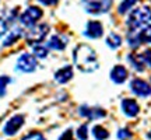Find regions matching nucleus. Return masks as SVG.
Returning <instances> with one entry per match:
<instances>
[{
  "instance_id": "30",
  "label": "nucleus",
  "mask_w": 151,
  "mask_h": 140,
  "mask_svg": "<svg viewBox=\"0 0 151 140\" xmlns=\"http://www.w3.org/2000/svg\"><path fill=\"white\" fill-rule=\"evenodd\" d=\"M38 1H41V3L45 6H53V4H56L59 0H38Z\"/></svg>"
},
{
  "instance_id": "10",
  "label": "nucleus",
  "mask_w": 151,
  "mask_h": 140,
  "mask_svg": "<svg viewBox=\"0 0 151 140\" xmlns=\"http://www.w3.org/2000/svg\"><path fill=\"white\" fill-rule=\"evenodd\" d=\"M122 111H123V113L126 116L134 118V116H137V113L140 112V107H139V104L136 102L134 100L124 98L122 101Z\"/></svg>"
},
{
  "instance_id": "11",
  "label": "nucleus",
  "mask_w": 151,
  "mask_h": 140,
  "mask_svg": "<svg viewBox=\"0 0 151 140\" xmlns=\"http://www.w3.org/2000/svg\"><path fill=\"white\" fill-rule=\"evenodd\" d=\"M80 115L88 119H98V118H104L106 115V112L104 111L102 108H98V107L91 108V107L84 105V107L80 108Z\"/></svg>"
},
{
  "instance_id": "13",
  "label": "nucleus",
  "mask_w": 151,
  "mask_h": 140,
  "mask_svg": "<svg viewBox=\"0 0 151 140\" xmlns=\"http://www.w3.org/2000/svg\"><path fill=\"white\" fill-rule=\"evenodd\" d=\"M111 79H112L113 83H116V84H122L124 83V80L127 79V70L124 66H115L111 71Z\"/></svg>"
},
{
  "instance_id": "8",
  "label": "nucleus",
  "mask_w": 151,
  "mask_h": 140,
  "mask_svg": "<svg viewBox=\"0 0 151 140\" xmlns=\"http://www.w3.org/2000/svg\"><path fill=\"white\" fill-rule=\"evenodd\" d=\"M24 125V116L22 115H14L13 118H10L4 125V133L9 136L16 135L18 130L21 129V126Z\"/></svg>"
},
{
  "instance_id": "12",
  "label": "nucleus",
  "mask_w": 151,
  "mask_h": 140,
  "mask_svg": "<svg viewBox=\"0 0 151 140\" xmlns=\"http://www.w3.org/2000/svg\"><path fill=\"white\" fill-rule=\"evenodd\" d=\"M67 42H69V39L63 35H53V37L49 38L46 46H48V49H53V51H63Z\"/></svg>"
},
{
  "instance_id": "5",
  "label": "nucleus",
  "mask_w": 151,
  "mask_h": 140,
  "mask_svg": "<svg viewBox=\"0 0 151 140\" xmlns=\"http://www.w3.org/2000/svg\"><path fill=\"white\" fill-rule=\"evenodd\" d=\"M42 10L37 7V6H31V7H28L27 10L24 11L20 17V21H21L22 25H25V27H34L35 24H37L39 20H41V17H42Z\"/></svg>"
},
{
  "instance_id": "25",
  "label": "nucleus",
  "mask_w": 151,
  "mask_h": 140,
  "mask_svg": "<svg viewBox=\"0 0 151 140\" xmlns=\"http://www.w3.org/2000/svg\"><path fill=\"white\" fill-rule=\"evenodd\" d=\"M132 137V132H130L129 129H126V128H123V129H120L118 132V139L119 140H127Z\"/></svg>"
},
{
  "instance_id": "17",
  "label": "nucleus",
  "mask_w": 151,
  "mask_h": 140,
  "mask_svg": "<svg viewBox=\"0 0 151 140\" xmlns=\"http://www.w3.org/2000/svg\"><path fill=\"white\" fill-rule=\"evenodd\" d=\"M92 135H94V137L97 140H106L109 136V132L105 129V128L97 125V126H94V129H92Z\"/></svg>"
},
{
  "instance_id": "20",
  "label": "nucleus",
  "mask_w": 151,
  "mask_h": 140,
  "mask_svg": "<svg viewBox=\"0 0 151 140\" xmlns=\"http://www.w3.org/2000/svg\"><path fill=\"white\" fill-rule=\"evenodd\" d=\"M21 35H22L21 30H14L13 32H10L9 37L6 38V41L3 42V45H4V46H9V45H11V43H14L16 41H18V39L21 38Z\"/></svg>"
},
{
  "instance_id": "4",
  "label": "nucleus",
  "mask_w": 151,
  "mask_h": 140,
  "mask_svg": "<svg viewBox=\"0 0 151 140\" xmlns=\"http://www.w3.org/2000/svg\"><path fill=\"white\" fill-rule=\"evenodd\" d=\"M49 32V25L48 24H38V25H34L28 30L27 32V41L28 43L31 45H37V43H41L46 38Z\"/></svg>"
},
{
  "instance_id": "21",
  "label": "nucleus",
  "mask_w": 151,
  "mask_h": 140,
  "mask_svg": "<svg viewBox=\"0 0 151 140\" xmlns=\"http://www.w3.org/2000/svg\"><path fill=\"white\" fill-rule=\"evenodd\" d=\"M137 1H139V0H123V1L119 4V9H118L119 14H126Z\"/></svg>"
},
{
  "instance_id": "1",
  "label": "nucleus",
  "mask_w": 151,
  "mask_h": 140,
  "mask_svg": "<svg viewBox=\"0 0 151 140\" xmlns=\"http://www.w3.org/2000/svg\"><path fill=\"white\" fill-rule=\"evenodd\" d=\"M73 60H74V65L77 66V69L84 73H91L94 70H97L99 66L95 51L84 43L78 45L73 51Z\"/></svg>"
},
{
  "instance_id": "23",
  "label": "nucleus",
  "mask_w": 151,
  "mask_h": 140,
  "mask_svg": "<svg viewBox=\"0 0 151 140\" xmlns=\"http://www.w3.org/2000/svg\"><path fill=\"white\" fill-rule=\"evenodd\" d=\"M76 133H77L78 140H87L88 139V126H87V125H81Z\"/></svg>"
},
{
  "instance_id": "6",
  "label": "nucleus",
  "mask_w": 151,
  "mask_h": 140,
  "mask_svg": "<svg viewBox=\"0 0 151 140\" xmlns=\"http://www.w3.org/2000/svg\"><path fill=\"white\" fill-rule=\"evenodd\" d=\"M37 59L31 53H22L17 60V69L22 73H31L37 69Z\"/></svg>"
},
{
  "instance_id": "29",
  "label": "nucleus",
  "mask_w": 151,
  "mask_h": 140,
  "mask_svg": "<svg viewBox=\"0 0 151 140\" xmlns=\"http://www.w3.org/2000/svg\"><path fill=\"white\" fill-rule=\"evenodd\" d=\"M59 140H74V137H73V130H71V129H67L65 133H63V135L60 136Z\"/></svg>"
},
{
  "instance_id": "9",
  "label": "nucleus",
  "mask_w": 151,
  "mask_h": 140,
  "mask_svg": "<svg viewBox=\"0 0 151 140\" xmlns=\"http://www.w3.org/2000/svg\"><path fill=\"white\" fill-rule=\"evenodd\" d=\"M104 34V27L101 22L98 21H90L87 24L86 31H84V35L90 39H98L101 38Z\"/></svg>"
},
{
  "instance_id": "24",
  "label": "nucleus",
  "mask_w": 151,
  "mask_h": 140,
  "mask_svg": "<svg viewBox=\"0 0 151 140\" xmlns=\"http://www.w3.org/2000/svg\"><path fill=\"white\" fill-rule=\"evenodd\" d=\"M10 83V77L9 76H0V97H3L6 94V87Z\"/></svg>"
},
{
  "instance_id": "16",
  "label": "nucleus",
  "mask_w": 151,
  "mask_h": 140,
  "mask_svg": "<svg viewBox=\"0 0 151 140\" xmlns=\"http://www.w3.org/2000/svg\"><path fill=\"white\" fill-rule=\"evenodd\" d=\"M106 45H108L111 49H118L120 45H122V38H120V35H118V34L115 32H111L106 37Z\"/></svg>"
},
{
  "instance_id": "27",
  "label": "nucleus",
  "mask_w": 151,
  "mask_h": 140,
  "mask_svg": "<svg viewBox=\"0 0 151 140\" xmlns=\"http://www.w3.org/2000/svg\"><path fill=\"white\" fill-rule=\"evenodd\" d=\"M141 56H143V60H144V63H146V67H151V49L144 51V52L141 53Z\"/></svg>"
},
{
  "instance_id": "31",
  "label": "nucleus",
  "mask_w": 151,
  "mask_h": 140,
  "mask_svg": "<svg viewBox=\"0 0 151 140\" xmlns=\"http://www.w3.org/2000/svg\"><path fill=\"white\" fill-rule=\"evenodd\" d=\"M148 137H150V139H151V132H150V133H148Z\"/></svg>"
},
{
  "instance_id": "3",
  "label": "nucleus",
  "mask_w": 151,
  "mask_h": 140,
  "mask_svg": "<svg viewBox=\"0 0 151 140\" xmlns=\"http://www.w3.org/2000/svg\"><path fill=\"white\" fill-rule=\"evenodd\" d=\"M112 0H83L84 10L91 16H101L109 11Z\"/></svg>"
},
{
  "instance_id": "2",
  "label": "nucleus",
  "mask_w": 151,
  "mask_h": 140,
  "mask_svg": "<svg viewBox=\"0 0 151 140\" xmlns=\"http://www.w3.org/2000/svg\"><path fill=\"white\" fill-rule=\"evenodd\" d=\"M151 21V9L148 6H141L133 10L127 17V27L130 31H136L139 28L146 27Z\"/></svg>"
},
{
  "instance_id": "14",
  "label": "nucleus",
  "mask_w": 151,
  "mask_h": 140,
  "mask_svg": "<svg viewBox=\"0 0 151 140\" xmlns=\"http://www.w3.org/2000/svg\"><path fill=\"white\" fill-rule=\"evenodd\" d=\"M71 77H73V69H71V66H65V67L59 69L55 73V79H56V81L60 83V84L67 83Z\"/></svg>"
},
{
  "instance_id": "26",
  "label": "nucleus",
  "mask_w": 151,
  "mask_h": 140,
  "mask_svg": "<svg viewBox=\"0 0 151 140\" xmlns=\"http://www.w3.org/2000/svg\"><path fill=\"white\" fill-rule=\"evenodd\" d=\"M22 140H46V139H45L41 133H38V132H32V133L27 135L25 137H22Z\"/></svg>"
},
{
  "instance_id": "7",
  "label": "nucleus",
  "mask_w": 151,
  "mask_h": 140,
  "mask_svg": "<svg viewBox=\"0 0 151 140\" xmlns=\"http://www.w3.org/2000/svg\"><path fill=\"white\" fill-rule=\"evenodd\" d=\"M130 88L139 97H150L151 95V86L141 79H134L130 83Z\"/></svg>"
},
{
  "instance_id": "22",
  "label": "nucleus",
  "mask_w": 151,
  "mask_h": 140,
  "mask_svg": "<svg viewBox=\"0 0 151 140\" xmlns=\"http://www.w3.org/2000/svg\"><path fill=\"white\" fill-rule=\"evenodd\" d=\"M127 42H129V45L132 48H137L141 43L139 34H136V31H132V32L129 34V37H127Z\"/></svg>"
},
{
  "instance_id": "28",
  "label": "nucleus",
  "mask_w": 151,
  "mask_h": 140,
  "mask_svg": "<svg viewBox=\"0 0 151 140\" xmlns=\"http://www.w3.org/2000/svg\"><path fill=\"white\" fill-rule=\"evenodd\" d=\"M7 30H9V24H7V21H6L4 18H0V38L7 32Z\"/></svg>"
},
{
  "instance_id": "19",
  "label": "nucleus",
  "mask_w": 151,
  "mask_h": 140,
  "mask_svg": "<svg viewBox=\"0 0 151 140\" xmlns=\"http://www.w3.org/2000/svg\"><path fill=\"white\" fill-rule=\"evenodd\" d=\"M139 37H140L141 42L151 43V24H150V25H146V27L141 28V31L139 32Z\"/></svg>"
},
{
  "instance_id": "18",
  "label": "nucleus",
  "mask_w": 151,
  "mask_h": 140,
  "mask_svg": "<svg viewBox=\"0 0 151 140\" xmlns=\"http://www.w3.org/2000/svg\"><path fill=\"white\" fill-rule=\"evenodd\" d=\"M32 52L38 59H43V58L48 56L49 49H48V46H43L41 43H37V45H32Z\"/></svg>"
},
{
  "instance_id": "15",
  "label": "nucleus",
  "mask_w": 151,
  "mask_h": 140,
  "mask_svg": "<svg viewBox=\"0 0 151 140\" xmlns=\"http://www.w3.org/2000/svg\"><path fill=\"white\" fill-rule=\"evenodd\" d=\"M129 62H130V65L133 66L137 71H143V70L146 69V63H144V60H143L141 53H130L129 55Z\"/></svg>"
}]
</instances>
